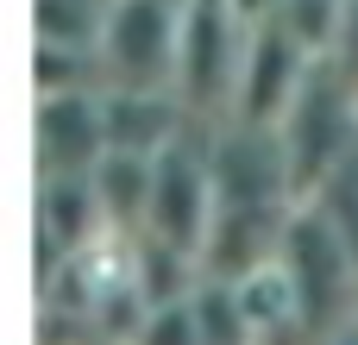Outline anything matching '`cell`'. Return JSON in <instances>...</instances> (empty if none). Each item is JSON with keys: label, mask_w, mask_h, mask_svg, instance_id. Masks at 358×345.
Returning <instances> with one entry per match:
<instances>
[{"label": "cell", "mask_w": 358, "mask_h": 345, "mask_svg": "<svg viewBox=\"0 0 358 345\" xmlns=\"http://www.w3.org/2000/svg\"><path fill=\"white\" fill-rule=\"evenodd\" d=\"M113 19V0H38V44H82L94 50Z\"/></svg>", "instance_id": "obj_5"}, {"label": "cell", "mask_w": 358, "mask_h": 345, "mask_svg": "<svg viewBox=\"0 0 358 345\" xmlns=\"http://www.w3.org/2000/svg\"><path fill=\"white\" fill-rule=\"evenodd\" d=\"M315 63H321V50H315L302 31H289L283 19L252 25V38H245V69H239V94H233V126L277 132V126L289 119V107L302 101Z\"/></svg>", "instance_id": "obj_3"}, {"label": "cell", "mask_w": 358, "mask_h": 345, "mask_svg": "<svg viewBox=\"0 0 358 345\" xmlns=\"http://www.w3.org/2000/svg\"><path fill=\"white\" fill-rule=\"evenodd\" d=\"M94 50L107 88H176L182 0H113V19Z\"/></svg>", "instance_id": "obj_2"}, {"label": "cell", "mask_w": 358, "mask_h": 345, "mask_svg": "<svg viewBox=\"0 0 358 345\" xmlns=\"http://www.w3.org/2000/svg\"><path fill=\"white\" fill-rule=\"evenodd\" d=\"M315 345H358V321H352V327H340V333H327V339H315Z\"/></svg>", "instance_id": "obj_6"}, {"label": "cell", "mask_w": 358, "mask_h": 345, "mask_svg": "<svg viewBox=\"0 0 358 345\" xmlns=\"http://www.w3.org/2000/svg\"><path fill=\"white\" fill-rule=\"evenodd\" d=\"M107 101L101 88L82 94H38V176H94L107 163Z\"/></svg>", "instance_id": "obj_4"}, {"label": "cell", "mask_w": 358, "mask_h": 345, "mask_svg": "<svg viewBox=\"0 0 358 345\" xmlns=\"http://www.w3.org/2000/svg\"><path fill=\"white\" fill-rule=\"evenodd\" d=\"M252 25L233 13V0H182V50H176V94L195 119L227 126L239 69H245Z\"/></svg>", "instance_id": "obj_1"}]
</instances>
